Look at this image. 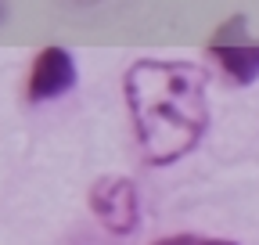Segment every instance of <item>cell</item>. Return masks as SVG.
<instances>
[{
	"instance_id": "cell-6",
	"label": "cell",
	"mask_w": 259,
	"mask_h": 245,
	"mask_svg": "<svg viewBox=\"0 0 259 245\" xmlns=\"http://www.w3.org/2000/svg\"><path fill=\"white\" fill-rule=\"evenodd\" d=\"M72 4H97V0H72Z\"/></svg>"
},
{
	"instance_id": "cell-3",
	"label": "cell",
	"mask_w": 259,
	"mask_h": 245,
	"mask_svg": "<svg viewBox=\"0 0 259 245\" xmlns=\"http://www.w3.org/2000/svg\"><path fill=\"white\" fill-rule=\"evenodd\" d=\"M241 25H245L241 15H234L231 22H223V25L216 29V40L209 44V54L220 61V69L231 76V83L248 87V83L259 79V44L238 40Z\"/></svg>"
},
{
	"instance_id": "cell-2",
	"label": "cell",
	"mask_w": 259,
	"mask_h": 245,
	"mask_svg": "<svg viewBox=\"0 0 259 245\" xmlns=\"http://www.w3.org/2000/svg\"><path fill=\"white\" fill-rule=\"evenodd\" d=\"M90 213L112 234H130L141 224V195L130 177H101L90 188Z\"/></svg>"
},
{
	"instance_id": "cell-1",
	"label": "cell",
	"mask_w": 259,
	"mask_h": 245,
	"mask_svg": "<svg viewBox=\"0 0 259 245\" xmlns=\"http://www.w3.org/2000/svg\"><path fill=\"white\" fill-rule=\"evenodd\" d=\"M122 94L148 166H169L198 148L209 127L205 72L198 65L141 58L126 69Z\"/></svg>"
},
{
	"instance_id": "cell-5",
	"label": "cell",
	"mask_w": 259,
	"mask_h": 245,
	"mask_svg": "<svg viewBox=\"0 0 259 245\" xmlns=\"http://www.w3.org/2000/svg\"><path fill=\"white\" fill-rule=\"evenodd\" d=\"M151 245H238V241H223V238H202V234H169L158 238Z\"/></svg>"
},
{
	"instance_id": "cell-4",
	"label": "cell",
	"mask_w": 259,
	"mask_h": 245,
	"mask_svg": "<svg viewBox=\"0 0 259 245\" xmlns=\"http://www.w3.org/2000/svg\"><path fill=\"white\" fill-rule=\"evenodd\" d=\"M76 87V61L65 47H44L32 61V72H29V87H25V98L32 105L40 101H54L61 94H69Z\"/></svg>"
}]
</instances>
